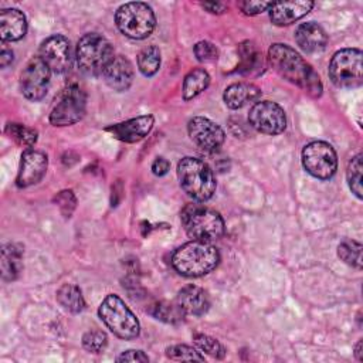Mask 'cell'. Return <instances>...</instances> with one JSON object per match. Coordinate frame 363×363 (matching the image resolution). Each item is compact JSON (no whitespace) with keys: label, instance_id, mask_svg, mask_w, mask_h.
<instances>
[{"label":"cell","instance_id":"2","mask_svg":"<svg viewBox=\"0 0 363 363\" xmlns=\"http://www.w3.org/2000/svg\"><path fill=\"white\" fill-rule=\"evenodd\" d=\"M220 262L218 250L210 242L189 241L172 255L173 268L189 278H197L211 272Z\"/></svg>","mask_w":363,"mask_h":363},{"label":"cell","instance_id":"30","mask_svg":"<svg viewBox=\"0 0 363 363\" xmlns=\"http://www.w3.org/2000/svg\"><path fill=\"white\" fill-rule=\"evenodd\" d=\"M6 132L16 143L24 147H31L38 139V132L35 129L21 123H9L6 128Z\"/></svg>","mask_w":363,"mask_h":363},{"label":"cell","instance_id":"26","mask_svg":"<svg viewBox=\"0 0 363 363\" xmlns=\"http://www.w3.org/2000/svg\"><path fill=\"white\" fill-rule=\"evenodd\" d=\"M238 54H240V71L242 72H252L255 69H259V65H262L261 52L257 50L255 44L251 41H244L238 45Z\"/></svg>","mask_w":363,"mask_h":363},{"label":"cell","instance_id":"25","mask_svg":"<svg viewBox=\"0 0 363 363\" xmlns=\"http://www.w3.org/2000/svg\"><path fill=\"white\" fill-rule=\"evenodd\" d=\"M210 84V75L203 68H194L191 69L183 81V98L186 101L196 98L199 94H201Z\"/></svg>","mask_w":363,"mask_h":363},{"label":"cell","instance_id":"37","mask_svg":"<svg viewBox=\"0 0 363 363\" xmlns=\"http://www.w3.org/2000/svg\"><path fill=\"white\" fill-rule=\"evenodd\" d=\"M272 6L271 1H240L238 7L240 10L247 16H255L259 13H264L269 10Z\"/></svg>","mask_w":363,"mask_h":363},{"label":"cell","instance_id":"5","mask_svg":"<svg viewBox=\"0 0 363 363\" xmlns=\"http://www.w3.org/2000/svg\"><path fill=\"white\" fill-rule=\"evenodd\" d=\"M75 57L81 72L89 77H98L104 74L115 55L111 43L105 37L96 33H88L79 38Z\"/></svg>","mask_w":363,"mask_h":363},{"label":"cell","instance_id":"15","mask_svg":"<svg viewBox=\"0 0 363 363\" xmlns=\"http://www.w3.org/2000/svg\"><path fill=\"white\" fill-rule=\"evenodd\" d=\"M47 166H48V159L43 152L27 149L21 155L16 184L23 189L37 184L44 177L47 172Z\"/></svg>","mask_w":363,"mask_h":363},{"label":"cell","instance_id":"31","mask_svg":"<svg viewBox=\"0 0 363 363\" xmlns=\"http://www.w3.org/2000/svg\"><path fill=\"white\" fill-rule=\"evenodd\" d=\"M362 169H363V164H362V155L357 153L354 157H352V160L349 162V166H347V183H349V187L352 190V193L359 199L362 200L363 197V191H362Z\"/></svg>","mask_w":363,"mask_h":363},{"label":"cell","instance_id":"1","mask_svg":"<svg viewBox=\"0 0 363 363\" xmlns=\"http://www.w3.org/2000/svg\"><path fill=\"white\" fill-rule=\"evenodd\" d=\"M271 67L286 81L303 89L312 98L322 95L323 86L318 72L289 45L275 43L268 50Z\"/></svg>","mask_w":363,"mask_h":363},{"label":"cell","instance_id":"39","mask_svg":"<svg viewBox=\"0 0 363 363\" xmlns=\"http://www.w3.org/2000/svg\"><path fill=\"white\" fill-rule=\"evenodd\" d=\"M169 167H170V163L164 157H156L155 162L152 163V172L156 176H164L169 172Z\"/></svg>","mask_w":363,"mask_h":363},{"label":"cell","instance_id":"11","mask_svg":"<svg viewBox=\"0 0 363 363\" xmlns=\"http://www.w3.org/2000/svg\"><path fill=\"white\" fill-rule=\"evenodd\" d=\"M250 125L264 135H279L286 128L285 111L272 101L255 102L248 113Z\"/></svg>","mask_w":363,"mask_h":363},{"label":"cell","instance_id":"17","mask_svg":"<svg viewBox=\"0 0 363 363\" xmlns=\"http://www.w3.org/2000/svg\"><path fill=\"white\" fill-rule=\"evenodd\" d=\"M106 85L113 91H126L133 81V67L123 55H116L108 64L102 74Z\"/></svg>","mask_w":363,"mask_h":363},{"label":"cell","instance_id":"7","mask_svg":"<svg viewBox=\"0 0 363 363\" xmlns=\"http://www.w3.org/2000/svg\"><path fill=\"white\" fill-rule=\"evenodd\" d=\"M115 23L123 35L133 40H143L155 30L156 17L149 4L130 1L116 10Z\"/></svg>","mask_w":363,"mask_h":363},{"label":"cell","instance_id":"19","mask_svg":"<svg viewBox=\"0 0 363 363\" xmlns=\"http://www.w3.org/2000/svg\"><path fill=\"white\" fill-rule=\"evenodd\" d=\"M176 303L186 315L201 316L210 308V298L203 288L196 285H187L179 291Z\"/></svg>","mask_w":363,"mask_h":363},{"label":"cell","instance_id":"10","mask_svg":"<svg viewBox=\"0 0 363 363\" xmlns=\"http://www.w3.org/2000/svg\"><path fill=\"white\" fill-rule=\"evenodd\" d=\"M302 166L311 176L328 180L337 169L336 152L329 143L323 140H313L305 145L302 150Z\"/></svg>","mask_w":363,"mask_h":363},{"label":"cell","instance_id":"8","mask_svg":"<svg viewBox=\"0 0 363 363\" xmlns=\"http://www.w3.org/2000/svg\"><path fill=\"white\" fill-rule=\"evenodd\" d=\"M362 51L359 48H343L333 54L329 62V77L336 86L357 88L363 82Z\"/></svg>","mask_w":363,"mask_h":363},{"label":"cell","instance_id":"32","mask_svg":"<svg viewBox=\"0 0 363 363\" xmlns=\"http://www.w3.org/2000/svg\"><path fill=\"white\" fill-rule=\"evenodd\" d=\"M166 356L176 362H203L204 356L194 347L187 345H173L166 349Z\"/></svg>","mask_w":363,"mask_h":363},{"label":"cell","instance_id":"12","mask_svg":"<svg viewBox=\"0 0 363 363\" xmlns=\"http://www.w3.org/2000/svg\"><path fill=\"white\" fill-rule=\"evenodd\" d=\"M50 78L51 69L48 68V65L40 57L31 58L24 67L20 77L23 95L34 102L41 101L48 91Z\"/></svg>","mask_w":363,"mask_h":363},{"label":"cell","instance_id":"3","mask_svg":"<svg viewBox=\"0 0 363 363\" xmlns=\"http://www.w3.org/2000/svg\"><path fill=\"white\" fill-rule=\"evenodd\" d=\"M177 177L183 191L197 201H206L216 191V179L207 163L186 156L177 164Z\"/></svg>","mask_w":363,"mask_h":363},{"label":"cell","instance_id":"4","mask_svg":"<svg viewBox=\"0 0 363 363\" xmlns=\"http://www.w3.org/2000/svg\"><path fill=\"white\" fill-rule=\"evenodd\" d=\"M182 224L193 240L211 242L223 237L224 220L216 210L203 204H187L180 213Z\"/></svg>","mask_w":363,"mask_h":363},{"label":"cell","instance_id":"13","mask_svg":"<svg viewBox=\"0 0 363 363\" xmlns=\"http://www.w3.org/2000/svg\"><path fill=\"white\" fill-rule=\"evenodd\" d=\"M55 74L67 72L72 65L71 44L68 38L61 34H54L45 38L40 45L38 55Z\"/></svg>","mask_w":363,"mask_h":363},{"label":"cell","instance_id":"9","mask_svg":"<svg viewBox=\"0 0 363 363\" xmlns=\"http://www.w3.org/2000/svg\"><path fill=\"white\" fill-rule=\"evenodd\" d=\"M86 108V95L82 88L72 84L61 91L50 113V122L54 126H68L82 119Z\"/></svg>","mask_w":363,"mask_h":363},{"label":"cell","instance_id":"18","mask_svg":"<svg viewBox=\"0 0 363 363\" xmlns=\"http://www.w3.org/2000/svg\"><path fill=\"white\" fill-rule=\"evenodd\" d=\"M312 7L313 1L309 0L272 3L269 9V18L275 26H289L306 16L312 10Z\"/></svg>","mask_w":363,"mask_h":363},{"label":"cell","instance_id":"36","mask_svg":"<svg viewBox=\"0 0 363 363\" xmlns=\"http://www.w3.org/2000/svg\"><path fill=\"white\" fill-rule=\"evenodd\" d=\"M54 201L57 203V206L60 207L61 213L64 217H71L74 208H75V204H77V200H75V196L71 190H62L60 191L55 197H54Z\"/></svg>","mask_w":363,"mask_h":363},{"label":"cell","instance_id":"29","mask_svg":"<svg viewBox=\"0 0 363 363\" xmlns=\"http://www.w3.org/2000/svg\"><path fill=\"white\" fill-rule=\"evenodd\" d=\"M156 319H160L167 323H179L184 318V312L180 309L177 303H167V302H157L149 311Z\"/></svg>","mask_w":363,"mask_h":363},{"label":"cell","instance_id":"27","mask_svg":"<svg viewBox=\"0 0 363 363\" xmlns=\"http://www.w3.org/2000/svg\"><path fill=\"white\" fill-rule=\"evenodd\" d=\"M138 67L145 77H152L160 67V50L156 45H147L138 54Z\"/></svg>","mask_w":363,"mask_h":363},{"label":"cell","instance_id":"33","mask_svg":"<svg viewBox=\"0 0 363 363\" xmlns=\"http://www.w3.org/2000/svg\"><path fill=\"white\" fill-rule=\"evenodd\" d=\"M193 340H194L196 346H197L201 352L210 354L211 357L223 359L224 354H225V349L223 347V345H221L217 339H214V337H211V336H208V335L194 333V335H193Z\"/></svg>","mask_w":363,"mask_h":363},{"label":"cell","instance_id":"35","mask_svg":"<svg viewBox=\"0 0 363 363\" xmlns=\"http://www.w3.org/2000/svg\"><path fill=\"white\" fill-rule=\"evenodd\" d=\"M194 55L201 62H213L218 58V50L210 41H199L194 45Z\"/></svg>","mask_w":363,"mask_h":363},{"label":"cell","instance_id":"40","mask_svg":"<svg viewBox=\"0 0 363 363\" xmlns=\"http://www.w3.org/2000/svg\"><path fill=\"white\" fill-rule=\"evenodd\" d=\"M203 7L206 10H208L210 13L213 14H221L227 10V4L224 3H216V1H207V3H203Z\"/></svg>","mask_w":363,"mask_h":363},{"label":"cell","instance_id":"23","mask_svg":"<svg viewBox=\"0 0 363 363\" xmlns=\"http://www.w3.org/2000/svg\"><path fill=\"white\" fill-rule=\"evenodd\" d=\"M23 251L18 244H4L1 247V278L4 281H14L23 268Z\"/></svg>","mask_w":363,"mask_h":363},{"label":"cell","instance_id":"28","mask_svg":"<svg viewBox=\"0 0 363 363\" xmlns=\"http://www.w3.org/2000/svg\"><path fill=\"white\" fill-rule=\"evenodd\" d=\"M337 257L347 265L362 268V244L354 240H345L337 247Z\"/></svg>","mask_w":363,"mask_h":363},{"label":"cell","instance_id":"22","mask_svg":"<svg viewBox=\"0 0 363 363\" xmlns=\"http://www.w3.org/2000/svg\"><path fill=\"white\" fill-rule=\"evenodd\" d=\"M261 96V89L250 82H235L225 88L223 94L224 104L230 109H238L244 105L257 101Z\"/></svg>","mask_w":363,"mask_h":363},{"label":"cell","instance_id":"24","mask_svg":"<svg viewBox=\"0 0 363 363\" xmlns=\"http://www.w3.org/2000/svg\"><path fill=\"white\" fill-rule=\"evenodd\" d=\"M58 303L71 313H78L85 308V299L81 289L74 284H64L57 291Z\"/></svg>","mask_w":363,"mask_h":363},{"label":"cell","instance_id":"14","mask_svg":"<svg viewBox=\"0 0 363 363\" xmlns=\"http://www.w3.org/2000/svg\"><path fill=\"white\" fill-rule=\"evenodd\" d=\"M187 130L190 139L206 152H217L225 139L224 130L216 122L203 116L191 118L187 123Z\"/></svg>","mask_w":363,"mask_h":363},{"label":"cell","instance_id":"34","mask_svg":"<svg viewBox=\"0 0 363 363\" xmlns=\"http://www.w3.org/2000/svg\"><path fill=\"white\" fill-rule=\"evenodd\" d=\"M108 345V336L99 329H92L84 333L82 346L91 353H101Z\"/></svg>","mask_w":363,"mask_h":363},{"label":"cell","instance_id":"41","mask_svg":"<svg viewBox=\"0 0 363 363\" xmlns=\"http://www.w3.org/2000/svg\"><path fill=\"white\" fill-rule=\"evenodd\" d=\"M11 61H13V51L3 48L0 52V67L6 68L9 64H11Z\"/></svg>","mask_w":363,"mask_h":363},{"label":"cell","instance_id":"42","mask_svg":"<svg viewBox=\"0 0 363 363\" xmlns=\"http://www.w3.org/2000/svg\"><path fill=\"white\" fill-rule=\"evenodd\" d=\"M354 356H356V359H357L359 362H362V360H363V352H362V339H359V340H357V343H356V346H354Z\"/></svg>","mask_w":363,"mask_h":363},{"label":"cell","instance_id":"6","mask_svg":"<svg viewBox=\"0 0 363 363\" xmlns=\"http://www.w3.org/2000/svg\"><path fill=\"white\" fill-rule=\"evenodd\" d=\"M98 315L108 326V329L121 339H135L140 332L138 318L115 294H109L105 296V299L99 305Z\"/></svg>","mask_w":363,"mask_h":363},{"label":"cell","instance_id":"38","mask_svg":"<svg viewBox=\"0 0 363 363\" xmlns=\"http://www.w3.org/2000/svg\"><path fill=\"white\" fill-rule=\"evenodd\" d=\"M118 362H149V356L145 354L142 350H126L116 357Z\"/></svg>","mask_w":363,"mask_h":363},{"label":"cell","instance_id":"21","mask_svg":"<svg viewBox=\"0 0 363 363\" xmlns=\"http://www.w3.org/2000/svg\"><path fill=\"white\" fill-rule=\"evenodd\" d=\"M27 20L18 9H3L0 11L1 41H17L26 35Z\"/></svg>","mask_w":363,"mask_h":363},{"label":"cell","instance_id":"20","mask_svg":"<svg viewBox=\"0 0 363 363\" xmlns=\"http://www.w3.org/2000/svg\"><path fill=\"white\" fill-rule=\"evenodd\" d=\"M295 41L302 51L315 54L325 50L328 43V35L320 26H318L313 21H309V23H302L296 28Z\"/></svg>","mask_w":363,"mask_h":363},{"label":"cell","instance_id":"16","mask_svg":"<svg viewBox=\"0 0 363 363\" xmlns=\"http://www.w3.org/2000/svg\"><path fill=\"white\" fill-rule=\"evenodd\" d=\"M153 125H155V118L152 115H142V116L132 118V119L121 122V123L111 125V126L105 128V130L112 133L113 138H116L122 142L133 143V142H138V140L143 139L145 136H147L149 132L152 130Z\"/></svg>","mask_w":363,"mask_h":363}]
</instances>
